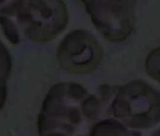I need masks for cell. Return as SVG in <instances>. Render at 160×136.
<instances>
[{
  "label": "cell",
  "mask_w": 160,
  "mask_h": 136,
  "mask_svg": "<svg viewBox=\"0 0 160 136\" xmlns=\"http://www.w3.org/2000/svg\"><path fill=\"white\" fill-rule=\"evenodd\" d=\"M87 90L75 82L53 86L38 116L40 136H79L90 125L83 112Z\"/></svg>",
  "instance_id": "6da1fadb"
},
{
  "label": "cell",
  "mask_w": 160,
  "mask_h": 136,
  "mask_svg": "<svg viewBox=\"0 0 160 136\" xmlns=\"http://www.w3.org/2000/svg\"><path fill=\"white\" fill-rule=\"evenodd\" d=\"M0 13L12 20L21 36L38 43L55 39L69 20L67 8L60 1H9Z\"/></svg>",
  "instance_id": "7a4b0ae2"
},
{
  "label": "cell",
  "mask_w": 160,
  "mask_h": 136,
  "mask_svg": "<svg viewBox=\"0 0 160 136\" xmlns=\"http://www.w3.org/2000/svg\"><path fill=\"white\" fill-rule=\"evenodd\" d=\"M107 112L127 128L149 129L160 123V92L142 80H135L117 90Z\"/></svg>",
  "instance_id": "3957f363"
},
{
  "label": "cell",
  "mask_w": 160,
  "mask_h": 136,
  "mask_svg": "<svg viewBox=\"0 0 160 136\" xmlns=\"http://www.w3.org/2000/svg\"><path fill=\"white\" fill-rule=\"evenodd\" d=\"M86 11L101 33L111 43H122L134 30L136 1H85Z\"/></svg>",
  "instance_id": "277c9868"
},
{
  "label": "cell",
  "mask_w": 160,
  "mask_h": 136,
  "mask_svg": "<svg viewBox=\"0 0 160 136\" xmlns=\"http://www.w3.org/2000/svg\"><path fill=\"white\" fill-rule=\"evenodd\" d=\"M104 50L96 38L85 29H75L59 43L58 61L64 70L88 74L95 70L103 60Z\"/></svg>",
  "instance_id": "5b68a950"
},
{
  "label": "cell",
  "mask_w": 160,
  "mask_h": 136,
  "mask_svg": "<svg viewBox=\"0 0 160 136\" xmlns=\"http://www.w3.org/2000/svg\"><path fill=\"white\" fill-rule=\"evenodd\" d=\"M89 136H142L116 119H104L95 122L90 128Z\"/></svg>",
  "instance_id": "8992f818"
},
{
  "label": "cell",
  "mask_w": 160,
  "mask_h": 136,
  "mask_svg": "<svg viewBox=\"0 0 160 136\" xmlns=\"http://www.w3.org/2000/svg\"><path fill=\"white\" fill-rule=\"evenodd\" d=\"M145 71L147 75L160 83V46L152 49L145 60Z\"/></svg>",
  "instance_id": "52a82bcc"
},
{
  "label": "cell",
  "mask_w": 160,
  "mask_h": 136,
  "mask_svg": "<svg viewBox=\"0 0 160 136\" xmlns=\"http://www.w3.org/2000/svg\"><path fill=\"white\" fill-rule=\"evenodd\" d=\"M12 70V58L10 51L0 41V87L7 86L6 82Z\"/></svg>",
  "instance_id": "ba28073f"
},
{
  "label": "cell",
  "mask_w": 160,
  "mask_h": 136,
  "mask_svg": "<svg viewBox=\"0 0 160 136\" xmlns=\"http://www.w3.org/2000/svg\"><path fill=\"white\" fill-rule=\"evenodd\" d=\"M151 136H160V128H158L157 130H155Z\"/></svg>",
  "instance_id": "9c48e42d"
},
{
  "label": "cell",
  "mask_w": 160,
  "mask_h": 136,
  "mask_svg": "<svg viewBox=\"0 0 160 136\" xmlns=\"http://www.w3.org/2000/svg\"><path fill=\"white\" fill-rule=\"evenodd\" d=\"M4 3H5V2H0V9L2 8V6L4 5Z\"/></svg>",
  "instance_id": "30bf717a"
}]
</instances>
